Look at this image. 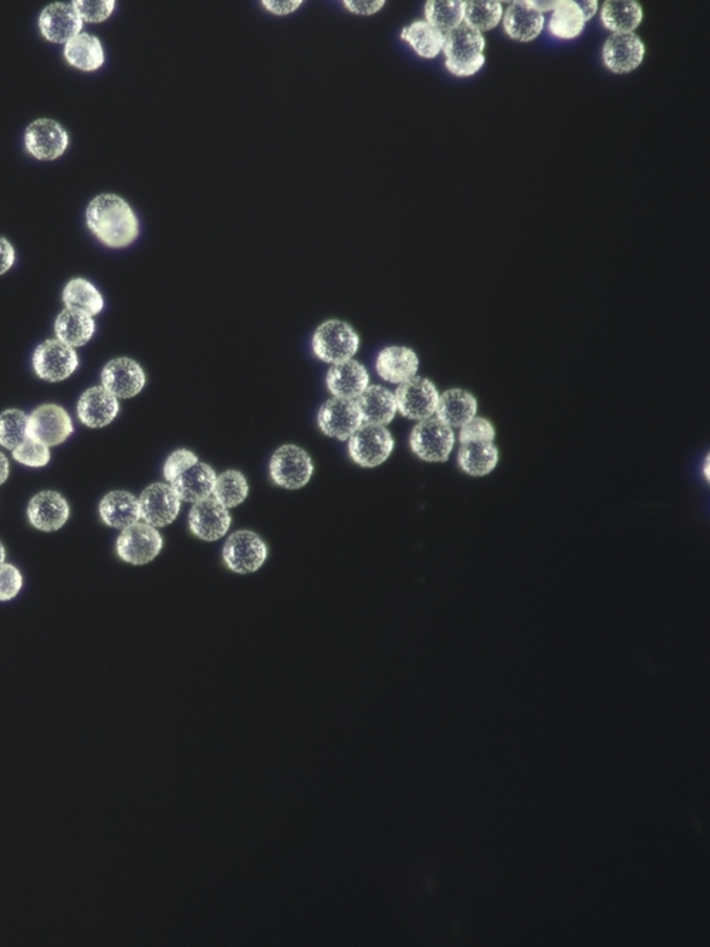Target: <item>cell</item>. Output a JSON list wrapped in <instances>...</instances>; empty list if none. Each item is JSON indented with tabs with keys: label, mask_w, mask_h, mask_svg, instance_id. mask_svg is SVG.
<instances>
[{
	"label": "cell",
	"mask_w": 710,
	"mask_h": 947,
	"mask_svg": "<svg viewBox=\"0 0 710 947\" xmlns=\"http://www.w3.org/2000/svg\"><path fill=\"white\" fill-rule=\"evenodd\" d=\"M87 226L108 248H127L138 238L137 215L121 196L98 195L87 208Z\"/></svg>",
	"instance_id": "cell-1"
},
{
	"label": "cell",
	"mask_w": 710,
	"mask_h": 947,
	"mask_svg": "<svg viewBox=\"0 0 710 947\" xmlns=\"http://www.w3.org/2000/svg\"><path fill=\"white\" fill-rule=\"evenodd\" d=\"M486 40L482 33L462 25L445 36V67L455 77L475 76L485 66Z\"/></svg>",
	"instance_id": "cell-2"
},
{
	"label": "cell",
	"mask_w": 710,
	"mask_h": 947,
	"mask_svg": "<svg viewBox=\"0 0 710 947\" xmlns=\"http://www.w3.org/2000/svg\"><path fill=\"white\" fill-rule=\"evenodd\" d=\"M360 340L350 324L331 320L321 324L313 337V350L320 360L340 364L357 353Z\"/></svg>",
	"instance_id": "cell-3"
},
{
	"label": "cell",
	"mask_w": 710,
	"mask_h": 947,
	"mask_svg": "<svg viewBox=\"0 0 710 947\" xmlns=\"http://www.w3.org/2000/svg\"><path fill=\"white\" fill-rule=\"evenodd\" d=\"M453 445V429L438 418L424 419L411 434L412 451L426 462H445L451 455Z\"/></svg>",
	"instance_id": "cell-4"
},
{
	"label": "cell",
	"mask_w": 710,
	"mask_h": 947,
	"mask_svg": "<svg viewBox=\"0 0 710 947\" xmlns=\"http://www.w3.org/2000/svg\"><path fill=\"white\" fill-rule=\"evenodd\" d=\"M392 449L394 439L388 429L381 425H361L348 443L351 458L364 468H374L387 461Z\"/></svg>",
	"instance_id": "cell-5"
},
{
	"label": "cell",
	"mask_w": 710,
	"mask_h": 947,
	"mask_svg": "<svg viewBox=\"0 0 710 947\" xmlns=\"http://www.w3.org/2000/svg\"><path fill=\"white\" fill-rule=\"evenodd\" d=\"M33 367L42 380L59 382L77 370L79 357L73 347L59 340H49L36 348Z\"/></svg>",
	"instance_id": "cell-6"
},
{
	"label": "cell",
	"mask_w": 710,
	"mask_h": 947,
	"mask_svg": "<svg viewBox=\"0 0 710 947\" xmlns=\"http://www.w3.org/2000/svg\"><path fill=\"white\" fill-rule=\"evenodd\" d=\"M270 475L279 486L300 489L307 485L313 475V463L303 449L293 445L283 446L273 455Z\"/></svg>",
	"instance_id": "cell-7"
},
{
	"label": "cell",
	"mask_w": 710,
	"mask_h": 947,
	"mask_svg": "<svg viewBox=\"0 0 710 947\" xmlns=\"http://www.w3.org/2000/svg\"><path fill=\"white\" fill-rule=\"evenodd\" d=\"M161 549L160 533L147 523H135L127 527L117 540L118 556L135 566L150 563Z\"/></svg>",
	"instance_id": "cell-8"
},
{
	"label": "cell",
	"mask_w": 710,
	"mask_h": 947,
	"mask_svg": "<svg viewBox=\"0 0 710 947\" xmlns=\"http://www.w3.org/2000/svg\"><path fill=\"white\" fill-rule=\"evenodd\" d=\"M25 145L37 160H57L69 147V134L56 121L42 118L26 128Z\"/></svg>",
	"instance_id": "cell-9"
},
{
	"label": "cell",
	"mask_w": 710,
	"mask_h": 947,
	"mask_svg": "<svg viewBox=\"0 0 710 947\" xmlns=\"http://www.w3.org/2000/svg\"><path fill=\"white\" fill-rule=\"evenodd\" d=\"M394 395L397 409L409 419L424 421L435 414L439 394L435 385L426 378L414 377L402 382Z\"/></svg>",
	"instance_id": "cell-10"
},
{
	"label": "cell",
	"mask_w": 710,
	"mask_h": 947,
	"mask_svg": "<svg viewBox=\"0 0 710 947\" xmlns=\"http://www.w3.org/2000/svg\"><path fill=\"white\" fill-rule=\"evenodd\" d=\"M267 557L265 543L258 534L242 530L232 534L223 549L226 566L235 573H253L263 566Z\"/></svg>",
	"instance_id": "cell-11"
},
{
	"label": "cell",
	"mask_w": 710,
	"mask_h": 947,
	"mask_svg": "<svg viewBox=\"0 0 710 947\" xmlns=\"http://www.w3.org/2000/svg\"><path fill=\"white\" fill-rule=\"evenodd\" d=\"M73 434L69 414L57 405H43L29 416L27 436L46 446H56Z\"/></svg>",
	"instance_id": "cell-12"
},
{
	"label": "cell",
	"mask_w": 710,
	"mask_h": 947,
	"mask_svg": "<svg viewBox=\"0 0 710 947\" xmlns=\"http://www.w3.org/2000/svg\"><path fill=\"white\" fill-rule=\"evenodd\" d=\"M319 425L324 434L346 441L363 425V418L353 399L333 398L321 407Z\"/></svg>",
	"instance_id": "cell-13"
},
{
	"label": "cell",
	"mask_w": 710,
	"mask_h": 947,
	"mask_svg": "<svg viewBox=\"0 0 710 947\" xmlns=\"http://www.w3.org/2000/svg\"><path fill=\"white\" fill-rule=\"evenodd\" d=\"M138 502L142 519L152 527H164L174 522L181 507V499L174 487L164 483H155L145 489Z\"/></svg>",
	"instance_id": "cell-14"
},
{
	"label": "cell",
	"mask_w": 710,
	"mask_h": 947,
	"mask_svg": "<svg viewBox=\"0 0 710 947\" xmlns=\"http://www.w3.org/2000/svg\"><path fill=\"white\" fill-rule=\"evenodd\" d=\"M503 29L510 39L520 43H529L542 35L544 15L534 6L533 0H516L503 13Z\"/></svg>",
	"instance_id": "cell-15"
},
{
	"label": "cell",
	"mask_w": 710,
	"mask_h": 947,
	"mask_svg": "<svg viewBox=\"0 0 710 947\" xmlns=\"http://www.w3.org/2000/svg\"><path fill=\"white\" fill-rule=\"evenodd\" d=\"M645 45L635 33L611 35L603 47L605 67L615 74H627L637 70L644 62Z\"/></svg>",
	"instance_id": "cell-16"
},
{
	"label": "cell",
	"mask_w": 710,
	"mask_h": 947,
	"mask_svg": "<svg viewBox=\"0 0 710 947\" xmlns=\"http://www.w3.org/2000/svg\"><path fill=\"white\" fill-rule=\"evenodd\" d=\"M42 35L49 42L67 43L80 35L83 19L80 18L73 2H57L47 6L39 18Z\"/></svg>",
	"instance_id": "cell-17"
},
{
	"label": "cell",
	"mask_w": 710,
	"mask_h": 947,
	"mask_svg": "<svg viewBox=\"0 0 710 947\" xmlns=\"http://www.w3.org/2000/svg\"><path fill=\"white\" fill-rule=\"evenodd\" d=\"M189 526L192 533L206 541L219 540L231 527V514L216 499H204L196 502L189 514Z\"/></svg>",
	"instance_id": "cell-18"
},
{
	"label": "cell",
	"mask_w": 710,
	"mask_h": 947,
	"mask_svg": "<svg viewBox=\"0 0 710 947\" xmlns=\"http://www.w3.org/2000/svg\"><path fill=\"white\" fill-rule=\"evenodd\" d=\"M103 387L116 398H133L144 388L145 374L130 358L110 361L101 374Z\"/></svg>",
	"instance_id": "cell-19"
},
{
	"label": "cell",
	"mask_w": 710,
	"mask_h": 947,
	"mask_svg": "<svg viewBox=\"0 0 710 947\" xmlns=\"http://www.w3.org/2000/svg\"><path fill=\"white\" fill-rule=\"evenodd\" d=\"M69 503L60 493L42 492L30 500L27 517L36 529L54 532L69 519Z\"/></svg>",
	"instance_id": "cell-20"
},
{
	"label": "cell",
	"mask_w": 710,
	"mask_h": 947,
	"mask_svg": "<svg viewBox=\"0 0 710 947\" xmlns=\"http://www.w3.org/2000/svg\"><path fill=\"white\" fill-rule=\"evenodd\" d=\"M118 409L120 405L111 392L104 387H94L81 395L77 414L89 428H103L116 418Z\"/></svg>",
	"instance_id": "cell-21"
},
{
	"label": "cell",
	"mask_w": 710,
	"mask_h": 947,
	"mask_svg": "<svg viewBox=\"0 0 710 947\" xmlns=\"http://www.w3.org/2000/svg\"><path fill=\"white\" fill-rule=\"evenodd\" d=\"M368 374L357 361L336 364L327 375V387L336 398L357 399L368 387Z\"/></svg>",
	"instance_id": "cell-22"
},
{
	"label": "cell",
	"mask_w": 710,
	"mask_h": 947,
	"mask_svg": "<svg viewBox=\"0 0 710 947\" xmlns=\"http://www.w3.org/2000/svg\"><path fill=\"white\" fill-rule=\"evenodd\" d=\"M364 424L387 425L397 414L395 395L380 385L367 387V390L355 401Z\"/></svg>",
	"instance_id": "cell-23"
},
{
	"label": "cell",
	"mask_w": 710,
	"mask_h": 947,
	"mask_svg": "<svg viewBox=\"0 0 710 947\" xmlns=\"http://www.w3.org/2000/svg\"><path fill=\"white\" fill-rule=\"evenodd\" d=\"M417 354L407 347H390L382 350L377 358V371L382 380L402 384L417 375Z\"/></svg>",
	"instance_id": "cell-24"
},
{
	"label": "cell",
	"mask_w": 710,
	"mask_h": 947,
	"mask_svg": "<svg viewBox=\"0 0 710 947\" xmlns=\"http://www.w3.org/2000/svg\"><path fill=\"white\" fill-rule=\"evenodd\" d=\"M216 475L211 466L196 462L171 483L179 499L185 502H201L208 499L215 489Z\"/></svg>",
	"instance_id": "cell-25"
},
{
	"label": "cell",
	"mask_w": 710,
	"mask_h": 947,
	"mask_svg": "<svg viewBox=\"0 0 710 947\" xmlns=\"http://www.w3.org/2000/svg\"><path fill=\"white\" fill-rule=\"evenodd\" d=\"M435 412L439 421L451 428H461L466 422L475 418L478 412V401L471 392L449 390L439 395Z\"/></svg>",
	"instance_id": "cell-26"
},
{
	"label": "cell",
	"mask_w": 710,
	"mask_h": 947,
	"mask_svg": "<svg viewBox=\"0 0 710 947\" xmlns=\"http://www.w3.org/2000/svg\"><path fill=\"white\" fill-rule=\"evenodd\" d=\"M103 522L114 529H127L140 520V502L128 492L108 493L100 503Z\"/></svg>",
	"instance_id": "cell-27"
},
{
	"label": "cell",
	"mask_w": 710,
	"mask_h": 947,
	"mask_svg": "<svg viewBox=\"0 0 710 947\" xmlns=\"http://www.w3.org/2000/svg\"><path fill=\"white\" fill-rule=\"evenodd\" d=\"M644 12L634 0H608L601 9V23L613 35L634 33L641 25Z\"/></svg>",
	"instance_id": "cell-28"
},
{
	"label": "cell",
	"mask_w": 710,
	"mask_h": 947,
	"mask_svg": "<svg viewBox=\"0 0 710 947\" xmlns=\"http://www.w3.org/2000/svg\"><path fill=\"white\" fill-rule=\"evenodd\" d=\"M56 336L69 347H81L89 343L96 331L93 317L83 311L66 309L57 317Z\"/></svg>",
	"instance_id": "cell-29"
},
{
	"label": "cell",
	"mask_w": 710,
	"mask_h": 947,
	"mask_svg": "<svg viewBox=\"0 0 710 947\" xmlns=\"http://www.w3.org/2000/svg\"><path fill=\"white\" fill-rule=\"evenodd\" d=\"M64 57L71 66L83 71L100 69L104 64V49L100 40L89 33H80L66 43Z\"/></svg>",
	"instance_id": "cell-30"
},
{
	"label": "cell",
	"mask_w": 710,
	"mask_h": 947,
	"mask_svg": "<svg viewBox=\"0 0 710 947\" xmlns=\"http://www.w3.org/2000/svg\"><path fill=\"white\" fill-rule=\"evenodd\" d=\"M401 39L407 42L422 59H435L444 52L445 35L426 20H415L404 27Z\"/></svg>",
	"instance_id": "cell-31"
},
{
	"label": "cell",
	"mask_w": 710,
	"mask_h": 947,
	"mask_svg": "<svg viewBox=\"0 0 710 947\" xmlns=\"http://www.w3.org/2000/svg\"><path fill=\"white\" fill-rule=\"evenodd\" d=\"M586 18L576 0H559L556 9L551 12L549 30L551 35L561 40H573L583 33Z\"/></svg>",
	"instance_id": "cell-32"
},
{
	"label": "cell",
	"mask_w": 710,
	"mask_h": 947,
	"mask_svg": "<svg viewBox=\"0 0 710 947\" xmlns=\"http://www.w3.org/2000/svg\"><path fill=\"white\" fill-rule=\"evenodd\" d=\"M499 452L493 442L465 443L458 453L463 472L471 476H486L496 468Z\"/></svg>",
	"instance_id": "cell-33"
},
{
	"label": "cell",
	"mask_w": 710,
	"mask_h": 947,
	"mask_svg": "<svg viewBox=\"0 0 710 947\" xmlns=\"http://www.w3.org/2000/svg\"><path fill=\"white\" fill-rule=\"evenodd\" d=\"M465 2L462 0H429L425 5V20L444 35L463 25Z\"/></svg>",
	"instance_id": "cell-34"
},
{
	"label": "cell",
	"mask_w": 710,
	"mask_h": 947,
	"mask_svg": "<svg viewBox=\"0 0 710 947\" xmlns=\"http://www.w3.org/2000/svg\"><path fill=\"white\" fill-rule=\"evenodd\" d=\"M63 301L67 309L83 311L96 316L104 307V300L96 287L84 279H74L67 284L63 292Z\"/></svg>",
	"instance_id": "cell-35"
},
{
	"label": "cell",
	"mask_w": 710,
	"mask_h": 947,
	"mask_svg": "<svg viewBox=\"0 0 710 947\" xmlns=\"http://www.w3.org/2000/svg\"><path fill=\"white\" fill-rule=\"evenodd\" d=\"M502 2H482V0H472L465 2V18L463 25L471 27L478 33L490 32L500 25L503 19Z\"/></svg>",
	"instance_id": "cell-36"
},
{
	"label": "cell",
	"mask_w": 710,
	"mask_h": 947,
	"mask_svg": "<svg viewBox=\"0 0 710 947\" xmlns=\"http://www.w3.org/2000/svg\"><path fill=\"white\" fill-rule=\"evenodd\" d=\"M248 492L249 486L245 476L236 472V470H228V472L222 473L216 479L215 489H213L215 499L226 509L240 505L248 496Z\"/></svg>",
	"instance_id": "cell-37"
},
{
	"label": "cell",
	"mask_w": 710,
	"mask_h": 947,
	"mask_svg": "<svg viewBox=\"0 0 710 947\" xmlns=\"http://www.w3.org/2000/svg\"><path fill=\"white\" fill-rule=\"evenodd\" d=\"M29 416L19 409H8L0 414V445L6 449L18 448L27 438Z\"/></svg>",
	"instance_id": "cell-38"
},
{
	"label": "cell",
	"mask_w": 710,
	"mask_h": 947,
	"mask_svg": "<svg viewBox=\"0 0 710 947\" xmlns=\"http://www.w3.org/2000/svg\"><path fill=\"white\" fill-rule=\"evenodd\" d=\"M13 458L22 465L40 468V466H46L50 461L49 446L27 436L18 448L13 449Z\"/></svg>",
	"instance_id": "cell-39"
},
{
	"label": "cell",
	"mask_w": 710,
	"mask_h": 947,
	"mask_svg": "<svg viewBox=\"0 0 710 947\" xmlns=\"http://www.w3.org/2000/svg\"><path fill=\"white\" fill-rule=\"evenodd\" d=\"M74 8L80 18L89 23H101L113 15L116 9L114 0H74Z\"/></svg>",
	"instance_id": "cell-40"
},
{
	"label": "cell",
	"mask_w": 710,
	"mask_h": 947,
	"mask_svg": "<svg viewBox=\"0 0 710 947\" xmlns=\"http://www.w3.org/2000/svg\"><path fill=\"white\" fill-rule=\"evenodd\" d=\"M462 445L475 442H493L495 439V428L485 418H472L461 426V435H459Z\"/></svg>",
	"instance_id": "cell-41"
},
{
	"label": "cell",
	"mask_w": 710,
	"mask_h": 947,
	"mask_svg": "<svg viewBox=\"0 0 710 947\" xmlns=\"http://www.w3.org/2000/svg\"><path fill=\"white\" fill-rule=\"evenodd\" d=\"M23 577L18 568L10 564L0 566V601H9L19 594Z\"/></svg>",
	"instance_id": "cell-42"
},
{
	"label": "cell",
	"mask_w": 710,
	"mask_h": 947,
	"mask_svg": "<svg viewBox=\"0 0 710 947\" xmlns=\"http://www.w3.org/2000/svg\"><path fill=\"white\" fill-rule=\"evenodd\" d=\"M196 462H198V458H196L194 453L185 451V449L172 453L164 466L165 479H167L169 483L174 482L179 475H182L185 470L191 468Z\"/></svg>",
	"instance_id": "cell-43"
},
{
	"label": "cell",
	"mask_w": 710,
	"mask_h": 947,
	"mask_svg": "<svg viewBox=\"0 0 710 947\" xmlns=\"http://www.w3.org/2000/svg\"><path fill=\"white\" fill-rule=\"evenodd\" d=\"M348 12L354 15L371 16L384 8V0H346L343 2Z\"/></svg>",
	"instance_id": "cell-44"
},
{
	"label": "cell",
	"mask_w": 710,
	"mask_h": 947,
	"mask_svg": "<svg viewBox=\"0 0 710 947\" xmlns=\"http://www.w3.org/2000/svg\"><path fill=\"white\" fill-rule=\"evenodd\" d=\"M302 0H263L262 6L276 16H286L302 6Z\"/></svg>",
	"instance_id": "cell-45"
},
{
	"label": "cell",
	"mask_w": 710,
	"mask_h": 947,
	"mask_svg": "<svg viewBox=\"0 0 710 947\" xmlns=\"http://www.w3.org/2000/svg\"><path fill=\"white\" fill-rule=\"evenodd\" d=\"M15 263V249L12 243L0 236V275L8 272Z\"/></svg>",
	"instance_id": "cell-46"
},
{
	"label": "cell",
	"mask_w": 710,
	"mask_h": 947,
	"mask_svg": "<svg viewBox=\"0 0 710 947\" xmlns=\"http://www.w3.org/2000/svg\"><path fill=\"white\" fill-rule=\"evenodd\" d=\"M578 6H580L581 10H583V15L584 18H586V22L593 19L594 16L597 15L598 2H595V0H581V2H578Z\"/></svg>",
	"instance_id": "cell-47"
},
{
	"label": "cell",
	"mask_w": 710,
	"mask_h": 947,
	"mask_svg": "<svg viewBox=\"0 0 710 947\" xmlns=\"http://www.w3.org/2000/svg\"><path fill=\"white\" fill-rule=\"evenodd\" d=\"M9 476V461L3 453H0V485L6 482Z\"/></svg>",
	"instance_id": "cell-48"
},
{
	"label": "cell",
	"mask_w": 710,
	"mask_h": 947,
	"mask_svg": "<svg viewBox=\"0 0 710 947\" xmlns=\"http://www.w3.org/2000/svg\"><path fill=\"white\" fill-rule=\"evenodd\" d=\"M534 6L539 9V12L544 13L553 12L556 9L557 3L559 2H539V0H533Z\"/></svg>",
	"instance_id": "cell-49"
},
{
	"label": "cell",
	"mask_w": 710,
	"mask_h": 947,
	"mask_svg": "<svg viewBox=\"0 0 710 947\" xmlns=\"http://www.w3.org/2000/svg\"><path fill=\"white\" fill-rule=\"evenodd\" d=\"M3 561H5V549H3L2 543H0V566H2Z\"/></svg>",
	"instance_id": "cell-50"
}]
</instances>
